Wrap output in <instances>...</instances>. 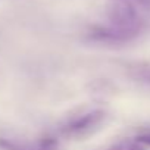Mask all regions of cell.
I'll return each mask as SVG.
<instances>
[{"label":"cell","instance_id":"cell-4","mask_svg":"<svg viewBox=\"0 0 150 150\" xmlns=\"http://www.w3.org/2000/svg\"><path fill=\"white\" fill-rule=\"evenodd\" d=\"M109 150H144V147H141L134 140H125V141H121V143L112 146Z\"/></svg>","mask_w":150,"mask_h":150},{"label":"cell","instance_id":"cell-1","mask_svg":"<svg viewBox=\"0 0 150 150\" xmlns=\"http://www.w3.org/2000/svg\"><path fill=\"white\" fill-rule=\"evenodd\" d=\"M106 112L103 109H86L65 121L62 125V132L66 137L84 138L94 134L106 121Z\"/></svg>","mask_w":150,"mask_h":150},{"label":"cell","instance_id":"cell-5","mask_svg":"<svg viewBox=\"0 0 150 150\" xmlns=\"http://www.w3.org/2000/svg\"><path fill=\"white\" fill-rule=\"evenodd\" d=\"M134 141H137L141 147H150V129H146V131H143V132H140L135 138H134Z\"/></svg>","mask_w":150,"mask_h":150},{"label":"cell","instance_id":"cell-2","mask_svg":"<svg viewBox=\"0 0 150 150\" xmlns=\"http://www.w3.org/2000/svg\"><path fill=\"white\" fill-rule=\"evenodd\" d=\"M0 150H56V143L50 137L38 138L35 141L15 137H0Z\"/></svg>","mask_w":150,"mask_h":150},{"label":"cell","instance_id":"cell-3","mask_svg":"<svg viewBox=\"0 0 150 150\" xmlns=\"http://www.w3.org/2000/svg\"><path fill=\"white\" fill-rule=\"evenodd\" d=\"M128 75L132 81L150 90V60L131 63L128 68Z\"/></svg>","mask_w":150,"mask_h":150}]
</instances>
